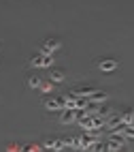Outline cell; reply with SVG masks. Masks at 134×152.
I'll return each mask as SVG.
<instances>
[{
  "label": "cell",
  "instance_id": "1",
  "mask_svg": "<svg viewBox=\"0 0 134 152\" xmlns=\"http://www.w3.org/2000/svg\"><path fill=\"white\" fill-rule=\"evenodd\" d=\"M43 105L49 111H64L66 109V96H47L43 101Z\"/></svg>",
  "mask_w": 134,
  "mask_h": 152
},
{
  "label": "cell",
  "instance_id": "2",
  "mask_svg": "<svg viewBox=\"0 0 134 152\" xmlns=\"http://www.w3.org/2000/svg\"><path fill=\"white\" fill-rule=\"evenodd\" d=\"M83 114H85L83 109H64V111H62V116H60V122H62V124H73V122H77Z\"/></svg>",
  "mask_w": 134,
  "mask_h": 152
},
{
  "label": "cell",
  "instance_id": "3",
  "mask_svg": "<svg viewBox=\"0 0 134 152\" xmlns=\"http://www.w3.org/2000/svg\"><path fill=\"white\" fill-rule=\"evenodd\" d=\"M98 92V88H94V86H77V88H73L70 90V96H75V99H89L91 94H96Z\"/></svg>",
  "mask_w": 134,
  "mask_h": 152
},
{
  "label": "cell",
  "instance_id": "4",
  "mask_svg": "<svg viewBox=\"0 0 134 152\" xmlns=\"http://www.w3.org/2000/svg\"><path fill=\"white\" fill-rule=\"evenodd\" d=\"M30 64H32V66H40V69H51V66H53V56L38 54L34 58H30Z\"/></svg>",
  "mask_w": 134,
  "mask_h": 152
},
{
  "label": "cell",
  "instance_id": "5",
  "mask_svg": "<svg viewBox=\"0 0 134 152\" xmlns=\"http://www.w3.org/2000/svg\"><path fill=\"white\" fill-rule=\"evenodd\" d=\"M60 47H62V43L58 41V39H47V41H43V45H40V54L53 56V52H58Z\"/></svg>",
  "mask_w": 134,
  "mask_h": 152
},
{
  "label": "cell",
  "instance_id": "6",
  "mask_svg": "<svg viewBox=\"0 0 134 152\" xmlns=\"http://www.w3.org/2000/svg\"><path fill=\"white\" fill-rule=\"evenodd\" d=\"M96 66H98L100 71H104V73H111V71H115V69L119 66V60H113V58H102V60H98V62H96Z\"/></svg>",
  "mask_w": 134,
  "mask_h": 152
},
{
  "label": "cell",
  "instance_id": "7",
  "mask_svg": "<svg viewBox=\"0 0 134 152\" xmlns=\"http://www.w3.org/2000/svg\"><path fill=\"white\" fill-rule=\"evenodd\" d=\"M49 152H60L62 148H64V139H45V144H43Z\"/></svg>",
  "mask_w": 134,
  "mask_h": 152
},
{
  "label": "cell",
  "instance_id": "8",
  "mask_svg": "<svg viewBox=\"0 0 134 152\" xmlns=\"http://www.w3.org/2000/svg\"><path fill=\"white\" fill-rule=\"evenodd\" d=\"M121 126H123V122H121V116H111V118L107 120V126H104V129L119 131V133H121Z\"/></svg>",
  "mask_w": 134,
  "mask_h": 152
},
{
  "label": "cell",
  "instance_id": "9",
  "mask_svg": "<svg viewBox=\"0 0 134 152\" xmlns=\"http://www.w3.org/2000/svg\"><path fill=\"white\" fill-rule=\"evenodd\" d=\"M77 122H79V126L83 129V131H87V129H94V116H87V114H83V116H81V118L77 120Z\"/></svg>",
  "mask_w": 134,
  "mask_h": 152
},
{
  "label": "cell",
  "instance_id": "10",
  "mask_svg": "<svg viewBox=\"0 0 134 152\" xmlns=\"http://www.w3.org/2000/svg\"><path fill=\"white\" fill-rule=\"evenodd\" d=\"M64 77H66V73H64V71H60V69H53V71H49V82H53V84H60V82H64Z\"/></svg>",
  "mask_w": 134,
  "mask_h": 152
},
{
  "label": "cell",
  "instance_id": "11",
  "mask_svg": "<svg viewBox=\"0 0 134 152\" xmlns=\"http://www.w3.org/2000/svg\"><path fill=\"white\" fill-rule=\"evenodd\" d=\"M121 122L123 124H134V109H126L121 114Z\"/></svg>",
  "mask_w": 134,
  "mask_h": 152
},
{
  "label": "cell",
  "instance_id": "12",
  "mask_svg": "<svg viewBox=\"0 0 134 152\" xmlns=\"http://www.w3.org/2000/svg\"><path fill=\"white\" fill-rule=\"evenodd\" d=\"M121 135L126 139H134V124H123L121 126Z\"/></svg>",
  "mask_w": 134,
  "mask_h": 152
},
{
  "label": "cell",
  "instance_id": "13",
  "mask_svg": "<svg viewBox=\"0 0 134 152\" xmlns=\"http://www.w3.org/2000/svg\"><path fill=\"white\" fill-rule=\"evenodd\" d=\"M89 152H107V144H102L100 139H96L94 144L89 146Z\"/></svg>",
  "mask_w": 134,
  "mask_h": 152
},
{
  "label": "cell",
  "instance_id": "14",
  "mask_svg": "<svg viewBox=\"0 0 134 152\" xmlns=\"http://www.w3.org/2000/svg\"><path fill=\"white\" fill-rule=\"evenodd\" d=\"M87 101H96V103H102V101H107V92H102V90H98L96 94H91Z\"/></svg>",
  "mask_w": 134,
  "mask_h": 152
},
{
  "label": "cell",
  "instance_id": "15",
  "mask_svg": "<svg viewBox=\"0 0 134 152\" xmlns=\"http://www.w3.org/2000/svg\"><path fill=\"white\" fill-rule=\"evenodd\" d=\"M40 77H36V75H32V77H28V88H40Z\"/></svg>",
  "mask_w": 134,
  "mask_h": 152
},
{
  "label": "cell",
  "instance_id": "16",
  "mask_svg": "<svg viewBox=\"0 0 134 152\" xmlns=\"http://www.w3.org/2000/svg\"><path fill=\"white\" fill-rule=\"evenodd\" d=\"M40 90H43L45 94H49L51 90H53V82H43V84H40Z\"/></svg>",
  "mask_w": 134,
  "mask_h": 152
},
{
  "label": "cell",
  "instance_id": "17",
  "mask_svg": "<svg viewBox=\"0 0 134 152\" xmlns=\"http://www.w3.org/2000/svg\"><path fill=\"white\" fill-rule=\"evenodd\" d=\"M22 152H32V148H30V146H24V148H22Z\"/></svg>",
  "mask_w": 134,
  "mask_h": 152
}]
</instances>
